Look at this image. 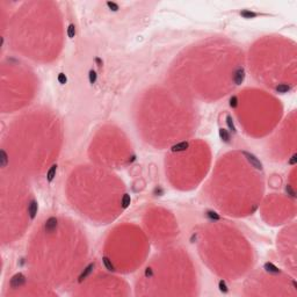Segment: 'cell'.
<instances>
[{
  "label": "cell",
  "instance_id": "cell-1",
  "mask_svg": "<svg viewBox=\"0 0 297 297\" xmlns=\"http://www.w3.org/2000/svg\"><path fill=\"white\" fill-rule=\"evenodd\" d=\"M243 154L246 157L247 161H248L254 168H256V170H259V171L262 170V164H261V161L258 159L254 154H252V153H250V152H246V151L243 152Z\"/></svg>",
  "mask_w": 297,
  "mask_h": 297
},
{
  "label": "cell",
  "instance_id": "cell-2",
  "mask_svg": "<svg viewBox=\"0 0 297 297\" xmlns=\"http://www.w3.org/2000/svg\"><path fill=\"white\" fill-rule=\"evenodd\" d=\"M57 226H58V219L56 217H50L47 219V222L44 224V229H45V232L48 233H52L57 230Z\"/></svg>",
  "mask_w": 297,
  "mask_h": 297
},
{
  "label": "cell",
  "instance_id": "cell-3",
  "mask_svg": "<svg viewBox=\"0 0 297 297\" xmlns=\"http://www.w3.org/2000/svg\"><path fill=\"white\" fill-rule=\"evenodd\" d=\"M24 282H26V277L22 275L21 273H19V274H15L11 279V287H13V288H19Z\"/></svg>",
  "mask_w": 297,
  "mask_h": 297
},
{
  "label": "cell",
  "instance_id": "cell-4",
  "mask_svg": "<svg viewBox=\"0 0 297 297\" xmlns=\"http://www.w3.org/2000/svg\"><path fill=\"white\" fill-rule=\"evenodd\" d=\"M245 79V70L243 67H238L233 73V81L236 85H240Z\"/></svg>",
  "mask_w": 297,
  "mask_h": 297
},
{
  "label": "cell",
  "instance_id": "cell-5",
  "mask_svg": "<svg viewBox=\"0 0 297 297\" xmlns=\"http://www.w3.org/2000/svg\"><path fill=\"white\" fill-rule=\"evenodd\" d=\"M37 210H38V205H37V202L35 200H32L28 204V214H29V217L34 219L36 217V214H37Z\"/></svg>",
  "mask_w": 297,
  "mask_h": 297
},
{
  "label": "cell",
  "instance_id": "cell-6",
  "mask_svg": "<svg viewBox=\"0 0 297 297\" xmlns=\"http://www.w3.org/2000/svg\"><path fill=\"white\" fill-rule=\"evenodd\" d=\"M264 268L266 269V272H268L270 274H280V269L275 265H273L272 262H266Z\"/></svg>",
  "mask_w": 297,
  "mask_h": 297
},
{
  "label": "cell",
  "instance_id": "cell-7",
  "mask_svg": "<svg viewBox=\"0 0 297 297\" xmlns=\"http://www.w3.org/2000/svg\"><path fill=\"white\" fill-rule=\"evenodd\" d=\"M188 146H189V144L187 142H181L179 144L172 146V151L173 152H182V151H186L188 148Z\"/></svg>",
  "mask_w": 297,
  "mask_h": 297
},
{
  "label": "cell",
  "instance_id": "cell-8",
  "mask_svg": "<svg viewBox=\"0 0 297 297\" xmlns=\"http://www.w3.org/2000/svg\"><path fill=\"white\" fill-rule=\"evenodd\" d=\"M93 268H94V264H89V265L86 267L85 269H84V272L81 273V275L79 276V282H81L83 280H85L87 276L89 275L91 273H92V270H93Z\"/></svg>",
  "mask_w": 297,
  "mask_h": 297
},
{
  "label": "cell",
  "instance_id": "cell-9",
  "mask_svg": "<svg viewBox=\"0 0 297 297\" xmlns=\"http://www.w3.org/2000/svg\"><path fill=\"white\" fill-rule=\"evenodd\" d=\"M219 137L222 140H224L225 143H229L230 142V139H231V136H230V134H229V131L226 130V129H219Z\"/></svg>",
  "mask_w": 297,
  "mask_h": 297
},
{
  "label": "cell",
  "instance_id": "cell-10",
  "mask_svg": "<svg viewBox=\"0 0 297 297\" xmlns=\"http://www.w3.org/2000/svg\"><path fill=\"white\" fill-rule=\"evenodd\" d=\"M56 171H57V165H52V166L50 167V170L48 171L47 179H48L49 182H51V181L55 179V177H56Z\"/></svg>",
  "mask_w": 297,
  "mask_h": 297
},
{
  "label": "cell",
  "instance_id": "cell-11",
  "mask_svg": "<svg viewBox=\"0 0 297 297\" xmlns=\"http://www.w3.org/2000/svg\"><path fill=\"white\" fill-rule=\"evenodd\" d=\"M291 89V86H289L288 84H280L279 86H276V91L279 93H288Z\"/></svg>",
  "mask_w": 297,
  "mask_h": 297
},
{
  "label": "cell",
  "instance_id": "cell-12",
  "mask_svg": "<svg viewBox=\"0 0 297 297\" xmlns=\"http://www.w3.org/2000/svg\"><path fill=\"white\" fill-rule=\"evenodd\" d=\"M240 15L243 18H245V19H253V18L256 16V13H254V12L252 11H248V10H244V11L240 12Z\"/></svg>",
  "mask_w": 297,
  "mask_h": 297
},
{
  "label": "cell",
  "instance_id": "cell-13",
  "mask_svg": "<svg viewBox=\"0 0 297 297\" xmlns=\"http://www.w3.org/2000/svg\"><path fill=\"white\" fill-rule=\"evenodd\" d=\"M121 203H122V208H128L129 207V204L131 203V197H130V195L129 194H124L123 196H122V201H121Z\"/></svg>",
  "mask_w": 297,
  "mask_h": 297
},
{
  "label": "cell",
  "instance_id": "cell-14",
  "mask_svg": "<svg viewBox=\"0 0 297 297\" xmlns=\"http://www.w3.org/2000/svg\"><path fill=\"white\" fill-rule=\"evenodd\" d=\"M102 261H103V264H105V266H106V268L108 270H110V272L115 270V267H114V265L112 264V260H110L109 258L103 256V258H102Z\"/></svg>",
  "mask_w": 297,
  "mask_h": 297
},
{
  "label": "cell",
  "instance_id": "cell-15",
  "mask_svg": "<svg viewBox=\"0 0 297 297\" xmlns=\"http://www.w3.org/2000/svg\"><path fill=\"white\" fill-rule=\"evenodd\" d=\"M226 124H228V127H229V129L232 131V132H236L237 131V129H236V127H234V123H233V120H232V117L230 116H226Z\"/></svg>",
  "mask_w": 297,
  "mask_h": 297
},
{
  "label": "cell",
  "instance_id": "cell-16",
  "mask_svg": "<svg viewBox=\"0 0 297 297\" xmlns=\"http://www.w3.org/2000/svg\"><path fill=\"white\" fill-rule=\"evenodd\" d=\"M67 36L70 38H73L74 36H75V27H74V24H70L69 26V28H67Z\"/></svg>",
  "mask_w": 297,
  "mask_h": 297
},
{
  "label": "cell",
  "instance_id": "cell-17",
  "mask_svg": "<svg viewBox=\"0 0 297 297\" xmlns=\"http://www.w3.org/2000/svg\"><path fill=\"white\" fill-rule=\"evenodd\" d=\"M207 217L214 221H219V216L215 211H207Z\"/></svg>",
  "mask_w": 297,
  "mask_h": 297
},
{
  "label": "cell",
  "instance_id": "cell-18",
  "mask_svg": "<svg viewBox=\"0 0 297 297\" xmlns=\"http://www.w3.org/2000/svg\"><path fill=\"white\" fill-rule=\"evenodd\" d=\"M6 165H7V154L5 150H1V166L5 167Z\"/></svg>",
  "mask_w": 297,
  "mask_h": 297
},
{
  "label": "cell",
  "instance_id": "cell-19",
  "mask_svg": "<svg viewBox=\"0 0 297 297\" xmlns=\"http://www.w3.org/2000/svg\"><path fill=\"white\" fill-rule=\"evenodd\" d=\"M88 77H89V83H91V84H94V83L96 81V73H95V71L91 70V71H89V73H88Z\"/></svg>",
  "mask_w": 297,
  "mask_h": 297
},
{
  "label": "cell",
  "instance_id": "cell-20",
  "mask_svg": "<svg viewBox=\"0 0 297 297\" xmlns=\"http://www.w3.org/2000/svg\"><path fill=\"white\" fill-rule=\"evenodd\" d=\"M218 287H219V290L222 291V293H228V286H226V283L223 281V280H221L219 281V283H218Z\"/></svg>",
  "mask_w": 297,
  "mask_h": 297
},
{
  "label": "cell",
  "instance_id": "cell-21",
  "mask_svg": "<svg viewBox=\"0 0 297 297\" xmlns=\"http://www.w3.org/2000/svg\"><path fill=\"white\" fill-rule=\"evenodd\" d=\"M107 6H108L109 10H112V11H114V12L118 11V5L115 4V2H113V1H108V2H107Z\"/></svg>",
  "mask_w": 297,
  "mask_h": 297
},
{
  "label": "cell",
  "instance_id": "cell-22",
  "mask_svg": "<svg viewBox=\"0 0 297 297\" xmlns=\"http://www.w3.org/2000/svg\"><path fill=\"white\" fill-rule=\"evenodd\" d=\"M58 81L62 84V85H64V84H66V81H67V78H66V75L64 73H59L58 74Z\"/></svg>",
  "mask_w": 297,
  "mask_h": 297
},
{
  "label": "cell",
  "instance_id": "cell-23",
  "mask_svg": "<svg viewBox=\"0 0 297 297\" xmlns=\"http://www.w3.org/2000/svg\"><path fill=\"white\" fill-rule=\"evenodd\" d=\"M230 106L232 107V108H236V107L238 106V99H237V96H232L230 99Z\"/></svg>",
  "mask_w": 297,
  "mask_h": 297
},
{
  "label": "cell",
  "instance_id": "cell-24",
  "mask_svg": "<svg viewBox=\"0 0 297 297\" xmlns=\"http://www.w3.org/2000/svg\"><path fill=\"white\" fill-rule=\"evenodd\" d=\"M287 191L289 193V195H290L291 197H295V191L291 189V187H290V186H287Z\"/></svg>",
  "mask_w": 297,
  "mask_h": 297
},
{
  "label": "cell",
  "instance_id": "cell-25",
  "mask_svg": "<svg viewBox=\"0 0 297 297\" xmlns=\"http://www.w3.org/2000/svg\"><path fill=\"white\" fill-rule=\"evenodd\" d=\"M296 157H297L296 154H294V156L291 157V159H290V161H289V164H291V165L296 164V161H297V158H296Z\"/></svg>",
  "mask_w": 297,
  "mask_h": 297
},
{
  "label": "cell",
  "instance_id": "cell-26",
  "mask_svg": "<svg viewBox=\"0 0 297 297\" xmlns=\"http://www.w3.org/2000/svg\"><path fill=\"white\" fill-rule=\"evenodd\" d=\"M95 62H96V64H98V66H101V65H102V61H101L99 57H96L95 58Z\"/></svg>",
  "mask_w": 297,
  "mask_h": 297
},
{
  "label": "cell",
  "instance_id": "cell-27",
  "mask_svg": "<svg viewBox=\"0 0 297 297\" xmlns=\"http://www.w3.org/2000/svg\"><path fill=\"white\" fill-rule=\"evenodd\" d=\"M145 274H146V276L152 275V272H151V269H150V268H148V269H146V273H145Z\"/></svg>",
  "mask_w": 297,
  "mask_h": 297
}]
</instances>
